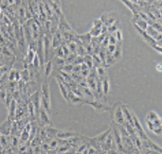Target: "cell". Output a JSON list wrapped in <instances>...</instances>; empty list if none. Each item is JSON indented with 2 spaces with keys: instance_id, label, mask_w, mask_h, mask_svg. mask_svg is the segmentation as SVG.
Listing matches in <instances>:
<instances>
[{
  "instance_id": "2",
  "label": "cell",
  "mask_w": 162,
  "mask_h": 154,
  "mask_svg": "<svg viewBox=\"0 0 162 154\" xmlns=\"http://www.w3.org/2000/svg\"><path fill=\"white\" fill-rule=\"evenodd\" d=\"M115 107L111 108V113H112V119L113 122L118 124V125H123L124 123V116L122 113V109H121V104L118 103L114 105Z\"/></svg>"
},
{
  "instance_id": "5",
  "label": "cell",
  "mask_w": 162,
  "mask_h": 154,
  "mask_svg": "<svg viewBox=\"0 0 162 154\" xmlns=\"http://www.w3.org/2000/svg\"><path fill=\"white\" fill-rule=\"evenodd\" d=\"M87 104L92 106L96 111L97 112H110L111 110V107L108 106L106 103H103V102H100V101H98V100H91L89 101Z\"/></svg>"
},
{
  "instance_id": "30",
  "label": "cell",
  "mask_w": 162,
  "mask_h": 154,
  "mask_svg": "<svg viewBox=\"0 0 162 154\" xmlns=\"http://www.w3.org/2000/svg\"><path fill=\"white\" fill-rule=\"evenodd\" d=\"M116 49V44H108L107 46L105 47V54L106 56H112V54L114 53Z\"/></svg>"
},
{
  "instance_id": "23",
  "label": "cell",
  "mask_w": 162,
  "mask_h": 154,
  "mask_svg": "<svg viewBox=\"0 0 162 154\" xmlns=\"http://www.w3.org/2000/svg\"><path fill=\"white\" fill-rule=\"evenodd\" d=\"M118 29H119V22L118 21V20H116L112 25H110L109 27H107V32L109 34H112V33L117 31Z\"/></svg>"
},
{
  "instance_id": "12",
  "label": "cell",
  "mask_w": 162,
  "mask_h": 154,
  "mask_svg": "<svg viewBox=\"0 0 162 154\" xmlns=\"http://www.w3.org/2000/svg\"><path fill=\"white\" fill-rule=\"evenodd\" d=\"M145 31L149 36H151L153 39H155V41H161V32L155 29L151 25H148V27H147V28H146Z\"/></svg>"
},
{
  "instance_id": "19",
  "label": "cell",
  "mask_w": 162,
  "mask_h": 154,
  "mask_svg": "<svg viewBox=\"0 0 162 154\" xmlns=\"http://www.w3.org/2000/svg\"><path fill=\"white\" fill-rule=\"evenodd\" d=\"M78 37L80 39V41L83 43L84 46H86V44H91V39H92V36L90 35L89 32L82 34V35H78Z\"/></svg>"
},
{
  "instance_id": "45",
  "label": "cell",
  "mask_w": 162,
  "mask_h": 154,
  "mask_svg": "<svg viewBox=\"0 0 162 154\" xmlns=\"http://www.w3.org/2000/svg\"><path fill=\"white\" fill-rule=\"evenodd\" d=\"M129 1H131L132 3H138V0H129Z\"/></svg>"
},
{
  "instance_id": "25",
  "label": "cell",
  "mask_w": 162,
  "mask_h": 154,
  "mask_svg": "<svg viewBox=\"0 0 162 154\" xmlns=\"http://www.w3.org/2000/svg\"><path fill=\"white\" fill-rule=\"evenodd\" d=\"M92 62H93V67L97 68L99 66H103V62L98 54H93L92 55Z\"/></svg>"
},
{
  "instance_id": "48",
  "label": "cell",
  "mask_w": 162,
  "mask_h": 154,
  "mask_svg": "<svg viewBox=\"0 0 162 154\" xmlns=\"http://www.w3.org/2000/svg\"><path fill=\"white\" fill-rule=\"evenodd\" d=\"M0 136H1V133H0Z\"/></svg>"
},
{
  "instance_id": "10",
  "label": "cell",
  "mask_w": 162,
  "mask_h": 154,
  "mask_svg": "<svg viewBox=\"0 0 162 154\" xmlns=\"http://www.w3.org/2000/svg\"><path fill=\"white\" fill-rule=\"evenodd\" d=\"M12 120L8 118L1 126H0V133L4 135H10L11 134V130H12Z\"/></svg>"
},
{
  "instance_id": "1",
  "label": "cell",
  "mask_w": 162,
  "mask_h": 154,
  "mask_svg": "<svg viewBox=\"0 0 162 154\" xmlns=\"http://www.w3.org/2000/svg\"><path fill=\"white\" fill-rule=\"evenodd\" d=\"M40 95H41V107H43L48 113H50V93L48 81H44L41 84Z\"/></svg>"
},
{
  "instance_id": "11",
  "label": "cell",
  "mask_w": 162,
  "mask_h": 154,
  "mask_svg": "<svg viewBox=\"0 0 162 154\" xmlns=\"http://www.w3.org/2000/svg\"><path fill=\"white\" fill-rule=\"evenodd\" d=\"M62 41H63L62 32H61L59 29H57V31L52 34V44H51V46L53 48V50L56 47H58V46H61V44H62Z\"/></svg>"
},
{
  "instance_id": "38",
  "label": "cell",
  "mask_w": 162,
  "mask_h": 154,
  "mask_svg": "<svg viewBox=\"0 0 162 154\" xmlns=\"http://www.w3.org/2000/svg\"><path fill=\"white\" fill-rule=\"evenodd\" d=\"M158 117H159V116L156 115V113H155V112H150V113H148V115H147V120L153 121L154 119L158 118Z\"/></svg>"
},
{
  "instance_id": "42",
  "label": "cell",
  "mask_w": 162,
  "mask_h": 154,
  "mask_svg": "<svg viewBox=\"0 0 162 154\" xmlns=\"http://www.w3.org/2000/svg\"><path fill=\"white\" fill-rule=\"evenodd\" d=\"M72 73H75V74H81V64H77V65H74V66H73Z\"/></svg>"
},
{
  "instance_id": "8",
  "label": "cell",
  "mask_w": 162,
  "mask_h": 154,
  "mask_svg": "<svg viewBox=\"0 0 162 154\" xmlns=\"http://www.w3.org/2000/svg\"><path fill=\"white\" fill-rule=\"evenodd\" d=\"M141 144H142V150L150 148V150H154L155 151H158L159 153H161V151H162L161 147H158L155 143H154L150 138H148L147 140H141Z\"/></svg>"
},
{
  "instance_id": "22",
  "label": "cell",
  "mask_w": 162,
  "mask_h": 154,
  "mask_svg": "<svg viewBox=\"0 0 162 154\" xmlns=\"http://www.w3.org/2000/svg\"><path fill=\"white\" fill-rule=\"evenodd\" d=\"M133 23L136 24V26L139 27L141 29H143V31H146V28H147L148 27V24L146 21H144L143 19H141V18H139V19H136V20H132Z\"/></svg>"
},
{
  "instance_id": "3",
  "label": "cell",
  "mask_w": 162,
  "mask_h": 154,
  "mask_svg": "<svg viewBox=\"0 0 162 154\" xmlns=\"http://www.w3.org/2000/svg\"><path fill=\"white\" fill-rule=\"evenodd\" d=\"M49 115H50V113H48L47 112V110H45L43 107L40 108L39 113H38V116H36V122H37L38 126L40 128L51 125V121H50Z\"/></svg>"
},
{
  "instance_id": "33",
  "label": "cell",
  "mask_w": 162,
  "mask_h": 154,
  "mask_svg": "<svg viewBox=\"0 0 162 154\" xmlns=\"http://www.w3.org/2000/svg\"><path fill=\"white\" fill-rule=\"evenodd\" d=\"M90 35L92 36V37H98L100 34V28H91L90 29Z\"/></svg>"
},
{
  "instance_id": "15",
  "label": "cell",
  "mask_w": 162,
  "mask_h": 154,
  "mask_svg": "<svg viewBox=\"0 0 162 154\" xmlns=\"http://www.w3.org/2000/svg\"><path fill=\"white\" fill-rule=\"evenodd\" d=\"M16 107H17V101L13 98L11 102V104H10V106L8 107V110H9L8 118L12 119V121L15 120V112H16Z\"/></svg>"
},
{
  "instance_id": "4",
  "label": "cell",
  "mask_w": 162,
  "mask_h": 154,
  "mask_svg": "<svg viewBox=\"0 0 162 154\" xmlns=\"http://www.w3.org/2000/svg\"><path fill=\"white\" fill-rule=\"evenodd\" d=\"M29 97V100L33 104V106L35 108V112H36V116H37L39 113L40 108H41V95H40V92L38 90H36Z\"/></svg>"
},
{
  "instance_id": "35",
  "label": "cell",
  "mask_w": 162,
  "mask_h": 154,
  "mask_svg": "<svg viewBox=\"0 0 162 154\" xmlns=\"http://www.w3.org/2000/svg\"><path fill=\"white\" fill-rule=\"evenodd\" d=\"M103 22L100 18H98V19H95L94 22H93V28H102L103 27Z\"/></svg>"
},
{
  "instance_id": "32",
  "label": "cell",
  "mask_w": 162,
  "mask_h": 154,
  "mask_svg": "<svg viewBox=\"0 0 162 154\" xmlns=\"http://www.w3.org/2000/svg\"><path fill=\"white\" fill-rule=\"evenodd\" d=\"M54 52H55V57H58V58H65L63 48H62V46H61L55 48V49H54Z\"/></svg>"
},
{
  "instance_id": "29",
  "label": "cell",
  "mask_w": 162,
  "mask_h": 154,
  "mask_svg": "<svg viewBox=\"0 0 162 154\" xmlns=\"http://www.w3.org/2000/svg\"><path fill=\"white\" fill-rule=\"evenodd\" d=\"M84 62L86 64V65L89 67V68H92L93 67V62H92V56L91 55H88V54H86V55L84 56Z\"/></svg>"
},
{
  "instance_id": "13",
  "label": "cell",
  "mask_w": 162,
  "mask_h": 154,
  "mask_svg": "<svg viewBox=\"0 0 162 154\" xmlns=\"http://www.w3.org/2000/svg\"><path fill=\"white\" fill-rule=\"evenodd\" d=\"M78 134L79 133H77L76 131H59L58 130L56 137H58L60 139H68V138H71Z\"/></svg>"
},
{
  "instance_id": "24",
  "label": "cell",
  "mask_w": 162,
  "mask_h": 154,
  "mask_svg": "<svg viewBox=\"0 0 162 154\" xmlns=\"http://www.w3.org/2000/svg\"><path fill=\"white\" fill-rule=\"evenodd\" d=\"M110 131H111V128H110V129H108V130L106 131H104V132H103V133H100V135L95 136L96 140H97V141L100 143V144H103V143L104 142L105 138L107 137V135L109 134V132H110Z\"/></svg>"
},
{
  "instance_id": "14",
  "label": "cell",
  "mask_w": 162,
  "mask_h": 154,
  "mask_svg": "<svg viewBox=\"0 0 162 154\" xmlns=\"http://www.w3.org/2000/svg\"><path fill=\"white\" fill-rule=\"evenodd\" d=\"M121 44H122V42H117V44H116V49L114 53L112 54V57L115 59L116 62H119L121 59V57H122V46H121Z\"/></svg>"
},
{
  "instance_id": "46",
  "label": "cell",
  "mask_w": 162,
  "mask_h": 154,
  "mask_svg": "<svg viewBox=\"0 0 162 154\" xmlns=\"http://www.w3.org/2000/svg\"><path fill=\"white\" fill-rule=\"evenodd\" d=\"M2 47H3V46H1V44H0V53L2 54Z\"/></svg>"
},
{
  "instance_id": "9",
  "label": "cell",
  "mask_w": 162,
  "mask_h": 154,
  "mask_svg": "<svg viewBox=\"0 0 162 154\" xmlns=\"http://www.w3.org/2000/svg\"><path fill=\"white\" fill-rule=\"evenodd\" d=\"M58 29L61 32H65V31H71V27L69 26V24L67 23V20L65 19V15H61L59 17V25H58Z\"/></svg>"
},
{
  "instance_id": "21",
  "label": "cell",
  "mask_w": 162,
  "mask_h": 154,
  "mask_svg": "<svg viewBox=\"0 0 162 154\" xmlns=\"http://www.w3.org/2000/svg\"><path fill=\"white\" fill-rule=\"evenodd\" d=\"M96 74H97V77L100 81H103L105 77H107V72H106V69L103 66H99L96 68Z\"/></svg>"
},
{
  "instance_id": "40",
  "label": "cell",
  "mask_w": 162,
  "mask_h": 154,
  "mask_svg": "<svg viewBox=\"0 0 162 154\" xmlns=\"http://www.w3.org/2000/svg\"><path fill=\"white\" fill-rule=\"evenodd\" d=\"M61 46H62V48H63L65 58V57H67V56L69 55V54H70V51H69V49H68L67 46V44H61Z\"/></svg>"
},
{
  "instance_id": "7",
  "label": "cell",
  "mask_w": 162,
  "mask_h": 154,
  "mask_svg": "<svg viewBox=\"0 0 162 154\" xmlns=\"http://www.w3.org/2000/svg\"><path fill=\"white\" fill-rule=\"evenodd\" d=\"M121 109H122L124 121L129 123L131 126L134 127V121H133V113H134V112L131 110V108L129 106L122 105V104H121Z\"/></svg>"
},
{
  "instance_id": "47",
  "label": "cell",
  "mask_w": 162,
  "mask_h": 154,
  "mask_svg": "<svg viewBox=\"0 0 162 154\" xmlns=\"http://www.w3.org/2000/svg\"><path fill=\"white\" fill-rule=\"evenodd\" d=\"M0 34H1V28H0Z\"/></svg>"
},
{
  "instance_id": "37",
  "label": "cell",
  "mask_w": 162,
  "mask_h": 154,
  "mask_svg": "<svg viewBox=\"0 0 162 154\" xmlns=\"http://www.w3.org/2000/svg\"><path fill=\"white\" fill-rule=\"evenodd\" d=\"M6 97H7V91L5 89H0V100H2L5 103L6 102Z\"/></svg>"
},
{
  "instance_id": "6",
  "label": "cell",
  "mask_w": 162,
  "mask_h": 154,
  "mask_svg": "<svg viewBox=\"0 0 162 154\" xmlns=\"http://www.w3.org/2000/svg\"><path fill=\"white\" fill-rule=\"evenodd\" d=\"M115 14L116 12H104L102 16H100V20H102L103 24L106 27H109L110 25H112L116 20V17H115Z\"/></svg>"
},
{
  "instance_id": "26",
  "label": "cell",
  "mask_w": 162,
  "mask_h": 154,
  "mask_svg": "<svg viewBox=\"0 0 162 154\" xmlns=\"http://www.w3.org/2000/svg\"><path fill=\"white\" fill-rule=\"evenodd\" d=\"M21 79L26 83L29 82L30 81V78H29V69L28 68H24L23 70H21Z\"/></svg>"
},
{
  "instance_id": "36",
  "label": "cell",
  "mask_w": 162,
  "mask_h": 154,
  "mask_svg": "<svg viewBox=\"0 0 162 154\" xmlns=\"http://www.w3.org/2000/svg\"><path fill=\"white\" fill-rule=\"evenodd\" d=\"M112 34H114V35H115V37H116V39H117L118 42H122V33H121L120 29H118L117 31L112 33Z\"/></svg>"
},
{
  "instance_id": "34",
  "label": "cell",
  "mask_w": 162,
  "mask_h": 154,
  "mask_svg": "<svg viewBox=\"0 0 162 154\" xmlns=\"http://www.w3.org/2000/svg\"><path fill=\"white\" fill-rule=\"evenodd\" d=\"M55 63L57 64V65L59 66V68L61 66H63L65 64V58H58V57H55Z\"/></svg>"
},
{
  "instance_id": "28",
  "label": "cell",
  "mask_w": 162,
  "mask_h": 154,
  "mask_svg": "<svg viewBox=\"0 0 162 154\" xmlns=\"http://www.w3.org/2000/svg\"><path fill=\"white\" fill-rule=\"evenodd\" d=\"M78 55L76 53H70L69 55L67 57H65V64H73V62L75 61L76 57H77Z\"/></svg>"
},
{
  "instance_id": "31",
  "label": "cell",
  "mask_w": 162,
  "mask_h": 154,
  "mask_svg": "<svg viewBox=\"0 0 162 154\" xmlns=\"http://www.w3.org/2000/svg\"><path fill=\"white\" fill-rule=\"evenodd\" d=\"M67 46L69 49L70 53H76V51H77V44H76L75 42H69L67 44ZM77 54V53H76Z\"/></svg>"
},
{
  "instance_id": "16",
  "label": "cell",
  "mask_w": 162,
  "mask_h": 154,
  "mask_svg": "<svg viewBox=\"0 0 162 154\" xmlns=\"http://www.w3.org/2000/svg\"><path fill=\"white\" fill-rule=\"evenodd\" d=\"M105 144V146L108 147V150H117V146H116V143L114 140V137L113 134L111 133V131L109 132V134L107 135V137L105 138V140L103 142Z\"/></svg>"
},
{
  "instance_id": "39",
  "label": "cell",
  "mask_w": 162,
  "mask_h": 154,
  "mask_svg": "<svg viewBox=\"0 0 162 154\" xmlns=\"http://www.w3.org/2000/svg\"><path fill=\"white\" fill-rule=\"evenodd\" d=\"M117 42L118 41H117V39H116L114 34H109V35H108V43L110 44H117Z\"/></svg>"
},
{
  "instance_id": "41",
  "label": "cell",
  "mask_w": 162,
  "mask_h": 154,
  "mask_svg": "<svg viewBox=\"0 0 162 154\" xmlns=\"http://www.w3.org/2000/svg\"><path fill=\"white\" fill-rule=\"evenodd\" d=\"M84 62V57L77 56L75 59V61L73 62V65H77V64H82Z\"/></svg>"
},
{
  "instance_id": "20",
  "label": "cell",
  "mask_w": 162,
  "mask_h": 154,
  "mask_svg": "<svg viewBox=\"0 0 162 154\" xmlns=\"http://www.w3.org/2000/svg\"><path fill=\"white\" fill-rule=\"evenodd\" d=\"M102 84H103V95L106 97L109 93V89H110V83H109V78L108 76L105 77L103 81H102Z\"/></svg>"
},
{
  "instance_id": "44",
  "label": "cell",
  "mask_w": 162,
  "mask_h": 154,
  "mask_svg": "<svg viewBox=\"0 0 162 154\" xmlns=\"http://www.w3.org/2000/svg\"><path fill=\"white\" fill-rule=\"evenodd\" d=\"M52 1L54 3H56L57 5H59V6H61V4H60V0H52Z\"/></svg>"
},
{
  "instance_id": "18",
  "label": "cell",
  "mask_w": 162,
  "mask_h": 154,
  "mask_svg": "<svg viewBox=\"0 0 162 154\" xmlns=\"http://www.w3.org/2000/svg\"><path fill=\"white\" fill-rule=\"evenodd\" d=\"M52 62H51V60H49V61H48L47 62L45 63V65H44V71H45V78H47L50 76V74L52 73Z\"/></svg>"
},
{
  "instance_id": "27",
  "label": "cell",
  "mask_w": 162,
  "mask_h": 154,
  "mask_svg": "<svg viewBox=\"0 0 162 154\" xmlns=\"http://www.w3.org/2000/svg\"><path fill=\"white\" fill-rule=\"evenodd\" d=\"M73 64L71 63V64H65V65H63V66H61L60 68H59V70H61V71H64V72H65V73H67V74H71L72 73V70H73Z\"/></svg>"
},
{
  "instance_id": "43",
  "label": "cell",
  "mask_w": 162,
  "mask_h": 154,
  "mask_svg": "<svg viewBox=\"0 0 162 154\" xmlns=\"http://www.w3.org/2000/svg\"><path fill=\"white\" fill-rule=\"evenodd\" d=\"M156 70H158V72H161L162 71V65H161V63H158V65H156Z\"/></svg>"
},
{
  "instance_id": "17",
  "label": "cell",
  "mask_w": 162,
  "mask_h": 154,
  "mask_svg": "<svg viewBox=\"0 0 162 154\" xmlns=\"http://www.w3.org/2000/svg\"><path fill=\"white\" fill-rule=\"evenodd\" d=\"M57 79V82H58V85H59V88H60V91H61V94H62V96L64 97V98L67 100V102L68 101V89L67 88V86L65 85V84L62 82V81H60L59 78H56Z\"/></svg>"
}]
</instances>
